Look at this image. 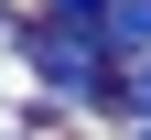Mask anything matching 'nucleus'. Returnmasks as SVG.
I'll return each instance as SVG.
<instances>
[{
    "label": "nucleus",
    "instance_id": "4",
    "mask_svg": "<svg viewBox=\"0 0 151 140\" xmlns=\"http://www.w3.org/2000/svg\"><path fill=\"white\" fill-rule=\"evenodd\" d=\"M140 140H151V129H140Z\"/></svg>",
    "mask_w": 151,
    "mask_h": 140
},
{
    "label": "nucleus",
    "instance_id": "1",
    "mask_svg": "<svg viewBox=\"0 0 151 140\" xmlns=\"http://www.w3.org/2000/svg\"><path fill=\"white\" fill-rule=\"evenodd\" d=\"M22 65L43 75L54 108H119V65L86 22H22Z\"/></svg>",
    "mask_w": 151,
    "mask_h": 140
},
{
    "label": "nucleus",
    "instance_id": "3",
    "mask_svg": "<svg viewBox=\"0 0 151 140\" xmlns=\"http://www.w3.org/2000/svg\"><path fill=\"white\" fill-rule=\"evenodd\" d=\"M119 108H129V118H140V129H151V54H140V65L119 75Z\"/></svg>",
    "mask_w": 151,
    "mask_h": 140
},
{
    "label": "nucleus",
    "instance_id": "2",
    "mask_svg": "<svg viewBox=\"0 0 151 140\" xmlns=\"http://www.w3.org/2000/svg\"><path fill=\"white\" fill-rule=\"evenodd\" d=\"M97 43L140 65V54H151V0H108V22H97Z\"/></svg>",
    "mask_w": 151,
    "mask_h": 140
}]
</instances>
